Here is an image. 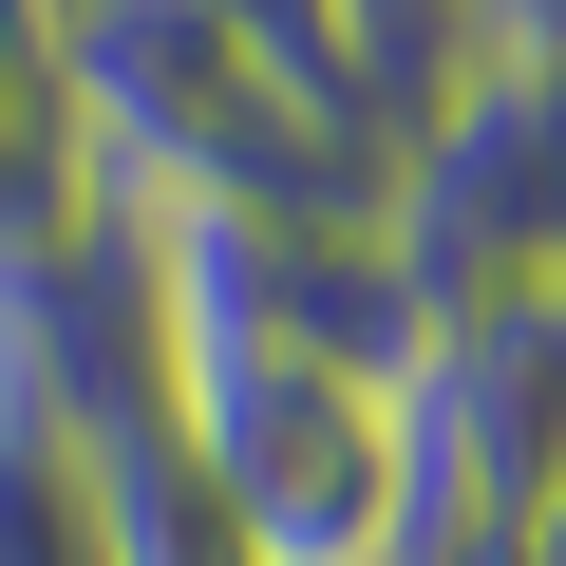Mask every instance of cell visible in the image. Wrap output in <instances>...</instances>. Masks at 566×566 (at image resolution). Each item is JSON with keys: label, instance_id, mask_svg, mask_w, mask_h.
<instances>
[{"label": "cell", "instance_id": "6da1fadb", "mask_svg": "<svg viewBox=\"0 0 566 566\" xmlns=\"http://www.w3.org/2000/svg\"><path fill=\"white\" fill-rule=\"evenodd\" d=\"M151 340H170V416H189L245 566H434V472H416L397 359L283 340V322H151Z\"/></svg>", "mask_w": 566, "mask_h": 566}, {"label": "cell", "instance_id": "7a4b0ae2", "mask_svg": "<svg viewBox=\"0 0 566 566\" xmlns=\"http://www.w3.org/2000/svg\"><path fill=\"white\" fill-rule=\"evenodd\" d=\"M416 322L434 303H491V283L566 264V76L528 57H453L416 114H397V208H378Z\"/></svg>", "mask_w": 566, "mask_h": 566}, {"label": "cell", "instance_id": "3957f363", "mask_svg": "<svg viewBox=\"0 0 566 566\" xmlns=\"http://www.w3.org/2000/svg\"><path fill=\"white\" fill-rule=\"evenodd\" d=\"M397 397H416V472H434V566L547 528L566 510V264L491 283V303H434Z\"/></svg>", "mask_w": 566, "mask_h": 566}, {"label": "cell", "instance_id": "277c9868", "mask_svg": "<svg viewBox=\"0 0 566 566\" xmlns=\"http://www.w3.org/2000/svg\"><path fill=\"white\" fill-rule=\"evenodd\" d=\"M114 208L95 170V114H76V39H57V0H0V264H39Z\"/></svg>", "mask_w": 566, "mask_h": 566}, {"label": "cell", "instance_id": "5b68a950", "mask_svg": "<svg viewBox=\"0 0 566 566\" xmlns=\"http://www.w3.org/2000/svg\"><path fill=\"white\" fill-rule=\"evenodd\" d=\"M57 453H76L95 566H245V528H227V491H208V453H189V416H170V397H114V416H76Z\"/></svg>", "mask_w": 566, "mask_h": 566}, {"label": "cell", "instance_id": "8992f818", "mask_svg": "<svg viewBox=\"0 0 566 566\" xmlns=\"http://www.w3.org/2000/svg\"><path fill=\"white\" fill-rule=\"evenodd\" d=\"M340 57H359V95H378V133L472 57V0H340Z\"/></svg>", "mask_w": 566, "mask_h": 566}, {"label": "cell", "instance_id": "52a82bcc", "mask_svg": "<svg viewBox=\"0 0 566 566\" xmlns=\"http://www.w3.org/2000/svg\"><path fill=\"white\" fill-rule=\"evenodd\" d=\"M189 20H227L245 57H283L303 95H340V114H378V95H359V57H340V0H189Z\"/></svg>", "mask_w": 566, "mask_h": 566}, {"label": "cell", "instance_id": "ba28073f", "mask_svg": "<svg viewBox=\"0 0 566 566\" xmlns=\"http://www.w3.org/2000/svg\"><path fill=\"white\" fill-rule=\"evenodd\" d=\"M453 566H566V510H547V528H510V547H453Z\"/></svg>", "mask_w": 566, "mask_h": 566}, {"label": "cell", "instance_id": "9c48e42d", "mask_svg": "<svg viewBox=\"0 0 566 566\" xmlns=\"http://www.w3.org/2000/svg\"><path fill=\"white\" fill-rule=\"evenodd\" d=\"M57 20H76V0H57Z\"/></svg>", "mask_w": 566, "mask_h": 566}]
</instances>
